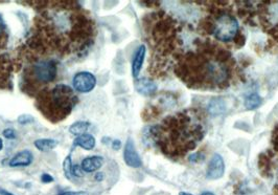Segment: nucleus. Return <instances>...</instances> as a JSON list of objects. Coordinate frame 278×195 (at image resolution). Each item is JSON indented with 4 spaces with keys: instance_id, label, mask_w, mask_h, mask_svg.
Returning a JSON list of instances; mask_svg holds the SVG:
<instances>
[{
    "instance_id": "nucleus-1",
    "label": "nucleus",
    "mask_w": 278,
    "mask_h": 195,
    "mask_svg": "<svg viewBox=\"0 0 278 195\" xmlns=\"http://www.w3.org/2000/svg\"><path fill=\"white\" fill-rule=\"evenodd\" d=\"M37 12L23 42V55L50 56L61 60L82 59L95 46L98 26L92 14L72 0L26 2Z\"/></svg>"
},
{
    "instance_id": "nucleus-2",
    "label": "nucleus",
    "mask_w": 278,
    "mask_h": 195,
    "mask_svg": "<svg viewBox=\"0 0 278 195\" xmlns=\"http://www.w3.org/2000/svg\"><path fill=\"white\" fill-rule=\"evenodd\" d=\"M236 62L227 51L213 45H203L182 56L176 74L192 89L223 90L233 82Z\"/></svg>"
},
{
    "instance_id": "nucleus-3",
    "label": "nucleus",
    "mask_w": 278,
    "mask_h": 195,
    "mask_svg": "<svg viewBox=\"0 0 278 195\" xmlns=\"http://www.w3.org/2000/svg\"><path fill=\"white\" fill-rule=\"evenodd\" d=\"M205 135L204 117L189 110L171 116L151 128L150 136L154 144L166 156L183 157L194 150Z\"/></svg>"
},
{
    "instance_id": "nucleus-4",
    "label": "nucleus",
    "mask_w": 278,
    "mask_h": 195,
    "mask_svg": "<svg viewBox=\"0 0 278 195\" xmlns=\"http://www.w3.org/2000/svg\"><path fill=\"white\" fill-rule=\"evenodd\" d=\"M60 60L50 56L23 55L21 91L35 98L43 90L57 84Z\"/></svg>"
},
{
    "instance_id": "nucleus-5",
    "label": "nucleus",
    "mask_w": 278,
    "mask_h": 195,
    "mask_svg": "<svg viewBox=\"0 0 278 195\" xmlns=\"http://www.w3.org/2000/svg\"><path fill=\"white\" fill-rule=\"evenodd\" d=\"M79 103L75 90L67 84L57 83L40 92L35 97L38 112L53 124L68 118Z\"/></svg>"
},
{
    "instance_id": "nucleus-6",
    "label": "nucleus",
    "mask_w": 278,
    "mask_h": 195,
    "mask_svg": "<svg viewBox=\"0 0 278 195\" xmlns=\"http://www.w3.org/2000/svg\"><path fill=\"white\" fill-rule=\"evenodd\" d=\"M22 49L23 43L14 45L10 29L0 14V91L11 90L14 75L22 70Z\"/></svg>"
},
{
    "instance_id": "nucleus-7",
    "label": "nucleus",
    "mask_w": 278,
    "mask_h": 195,
    "mask_svg": "<svg viewBox=\"0 0 278 195\" xmlns=\"http://www.w3.org/2000/svg\"><path fill=\"white\" fill-rule=\"evenodd\" d=\"M208 30L218 41L230 42L237 38L240 27L235 16L222 13L211 18Z\"/></svg>"
},
{
    "instance_id": "nucleus-8",
    "label": "nucleus",
    "mask_w": 278,
    "mask_h": 195,
    "mask_svg": "<svg viewBox=\"0 0 278 195\" xmlns=\"http://www.w3.org/2000/svg\"><path fill=\"white\" fill-rule=\"evenodd\" d=\"M97 77L90 72L77 73L73 79V89L80 94H88L96 89Z\"/></svg>"
},
{
    "instance_id": "nucleus-9",
    "label": "nucleus",
    "mask_w": 278,
    "mask_h": 195,
    "mask_svg": "<svg viewBox=\"0 0 278 195\" xmlns=\"http://www.w3.org/2000/svg\"><path fill=\"white\" fill-rule=\"evenodd\" d=\"M124 161L129 167H132V168H139V167H142V165H143L142 159L137 153V150L135 148V145H134V142L132 139H128V141L125 145Z\"/></svg>"
},
{
    "instance_id": "nucleus-10",
    "label": "nucleus",
    "mask_w": 278,
    "mask_h": 195,
    "mask_svg": "<svg viewBox=\"0 0 278 195\" xmlns=\"http://www.w3.org/2000/svg\"><path fill=\"white\" fill-rule=\"evenodd\" d=\"M225 171V164L220 155H215L208 165L206 176L210 180H218L223 177Z\"/></svg>"
},
{
    "instance_id": "nucleus-11",
    "label": "nucleus",
    "mask_w": 278,
    "mask_h": 195,
    "mask_svg": "<svg viewBox=\"0 0 278 195\" xmlns=\"http://www.w3.org/2000/svg\"><path fill=\"white\" fill-rule=\"evenodd\" d=\"M146 54H147V49L145 45L139 46L134 53V56L132 59V76L134 79H137L139 77V74H141L142 72Z\"/></svg>"
},
{
    "instance_id": "nucleus-12",
    "label": "nucleus",
    "mask_w": 278,
    "mask_h": 195,
    "mask_svg": "<svg viewBox=\"0 0 278 195\" xmlns=\"http://www.w3.org/2000/svg\"><path fill=\"white\" fill-rule=\"evenodd\" d=\"M34 161V155L31 150H22L16 154L9 162L10 167H29Z\"/></svg>"
},
{
    "instance_id": "nucleus-13",
    "label": "nucleus",
    "mask_w": 278,
    "mask_h": 195,
    "mask_svg": "<svg viewBox=\"0 0 278 195\" xmlns=\"http://www.w3.org/2000/svg\"><path fill=\"white\" fill-rule=\"evenodd\" d=\"M105 160L101 156H91L85 158L81 163V168L85 173H94L104 166Z\"/></svg>"
},
{
    "instance_id": "nucleus-14",
    "label": "nucleus",
    "mask_w": 278,
    "mask_h": 195,
    "mask_svg": "<svg viewBox=\"0 0 278 195\" xmlns=\"http://www.w3.org/2000/svg\"><path fill=\"white\" fill-rule=\"evenodd\" d=\"M136 91L144 96H152L157 91V85L149 78L138 79L135 83Z\"/></svg>"
},
{
    "instance_id": "nucleus-15",
    "label": "nucleus",
    "mask_w": 278,
    "mask_h": 195,
    "mask_svg": "<svg viewBox=\"0 0 278 195\" xmlns=\"http://www.w3.org/2000/svg\"><path fill=\"white\" fill-rule=\"evenodd\" d=\"M74 145L76 147H80L84 150H87V151H90V150H94L96 148V145H97V140L96 138L90 135V134H84L82 136H79L75 139V142H74Z\"/></svg>"
},
{
    "instance_id": "nucleus-16",
    "label": "nucleus",
    "mask_w": 278,
    "mask_h": 195,
    "mask_svg": "<svg viewBox=\"0 0 278 195\" xmlns=\"http://www.w3.org/2000/svg\"><path fill=\"white\" fill-rule=\"evenodd\" d=\"M34 145L42 153H49V151L54 150L58 146V142L54 139H39L35 141Z\"/></svg>"
},
{
    "instance_id": "nucleus-17",
    "label": "nucleus",
    "mask_w": 278,
    "mask_h": 195,
    "mask_svg": "<svg viewBox=\"0 0 278 195\" xmlns=\"http://www.w3.org/2000/svg\"><path fill=\"white\" fill-rule=\"evenodd\" d=\"M90 126L91 124L87 121H78L69 127V133H71L73 136L79 137L86 134L87 130L90 128Z\"/></svg>"
},
{
    "instance_id": "nucleus-18",
    "label": "nucleus",
    "mask_w": 278,
    "mask_h": 195,
    "mask_svg": "<svg viewBox=\"0 0 278 195\" xmlns=\"http://www.w3.org/2000/svg\"><path fill=\"white\" fill-rule=\"evenodd\" d=\"M73 160L72 155H68L63 161V172L67 180L73 179Z\"/></svg>"
},
{
    "instance_id": "nucleus-19",
    "label": "nucleus",
    "mask_w": 278,
    "mask_h": 195,
    "mask_svg": "<svg viewBox=\"0 0 278 195\" xmlns=\"http://www.w3.org/2000/svg\"><path fill=\"white\" fill-rule=\"evenodd\" d=\"M262 104V98L258 94H252L249 97H247L245 101V106L248 110H256Z\"/></svg>"
},
{
    "instance_id": "nucleus-20",
    "label": "nucleus",
    "mask_w": 278,
    "mask_h": 195,
    "mask_svg": "<svg viewBox=\"0 0 278 195\" xmlns=\"http://www.w3.org/2000/svg\"><path fill=\"white\" fill-rule=\"evenodd\" d=\"M3 135L8 140H14L16 139V132L13 128H7L3 132Z\"/></svg>"
},
{
    "instance_id": "nucleus-21",
    "label": "nucleus",
    "mask_w": 278,
    "mask_h": 195,
    "mask_svg": "<svg viewBox=\"0 0 278 195\" xmlns=\"http://www.w3.org/2000/svg\"><path fill=\"white\" fill-rule=\"evenodd\" d=\"M83 170L81 168V165H74L73 166V177L75 178H82L83 177Z\"/></svg>"
},
{
    "instance_id": "nucleus-22",
    "label": "nucleus",
    "mask_w": 278,
    "mask_h": 195,
    "mask_svg": "<svg viewBox=\"0 0 278 195\" xmlns=\"http://www.w3.org/2000/svg\"><path fill=\"white\" fill-rule=\"evenodd\" d=\"M59 195H89L86 191H63Z\"/></svg>"
},
{
    "instance_id": "nucleus-23",
    "label": "nucleus",
    "mask_w": 278,
    "mask_h": 195,
    "mask_svg": "<svg viewBox=\"0 0 278 195\" xmlns=\"http://www.w3.org/2000/svg\"><path fill=\"white\" fill-rule=\"evenodd\" d=\"M272 143L274 146V149L276 151H278V126L276 127V129L274 130L273 133V138H272Z\"/></svg>"
},
{
    "instance_id": "nucleus-24",
    "label": "nucleus",
    "mask_w": 278,
    "mask_h": 195,
    "mask_svg": "<svg viewBox=\"0 0 278 195\" xmlns=\"http://www.w3.org/2000/svg\"><path fill=\"white\" fill-rule=\"evenodd\" d=\"M41 181L44 184H50L54 182V178L51 175H48V173H44V175H42L41 177Z\"/></svg>"
},
{
    "instance_id": "nucleus-25",
    "label": "nucleus",
    "mask_w": 278,
    "mask_h": 195,
    "mask_svg": "<svg viewBox=\"0 0 278 195\" xmlns=\"http://www.w3.org/2000/svg\"><path fill=\"white\" fill-rule=\"evenodd\" d=\"M19 123H21V124H25V125H27V124H29V123H31V122H33L34 121V119L33 118H31L30 116H21L20 118H19Z\"/></svg>"
},
{
    "instance_id": "nucleus-26",
    "label": "nucleus",
    "mask_w": 278,
    "mask_h": 195,
    "mask_svg": "<svg viewBox=\"0 0 278 195\" xmlns=\"http://www.w3.org/2000/svg\"><path fill=\"white\" fill-rule=\"evenodd\" d=\"M121 147H122V142L120 140H114L112 142V148L114 150H120Z\"/></svg>"
},
{
    "instance_id": "nucleus-27",
    "label": "nucleus",
    "mask_w": 278,
    "mask_h": 195,
    "mask_svg": "<svg viewBox=\"0 0 278 195\" xmlns=\"http://www.w3.org/2000/svg\"><path fill=\"white\" fill-rule=\"evenodd\" d=\"M104 179H105V176H104V173H102V172L97 173L96 177H95V180L98 181V182H103Z\"/></svg>"
},
{
    "instance_id": "nucleus-28",
    "label": "nucleus",
    "mask_w": 278,
    "mask_h": 195,
    "mask_svg": "<svg viewBox=\"0 0 278 195\" xmlns=\"http://www.w3.org/2000/svg\"><path fill=\"white\" fill-rule=\"evenodd\" d=\"M3 149H4V141L2 138H0V151H2Z\"/></svg>"
},
{
    "instance_id": "nucleus-29",
    "label": "nucleus",
    "mask_w": 278,
    "mask_h": 195,
    "mask_svg": "<svg viewBox=\"0 0 278 195\" xmlns=\"http://www.w3.org/2000/svg\"><path fill=\"white\" fill-rule=\"evenodd\" d=\"M3 195H14V194H12V193H10V192H6V191H3Z\"/></svg>"
},
{
    "instance_id": "nucleus-30",
    "label": "nucleus",
    "mask_w": 278,
    "mask_h": 195,
    "mask_svg": "<svg viewBox=\"0 0 278 195\" xmlns=\"http://www.w3.org/2000/svg\"><path fill=\"white\" fill-rule=\"evenodd\" d=\"M202 195H215V194H213V193H211V192H205V193H203Z\"/></svg>"
},
{
    "instance_id": "nucleus-31",
    "label": "nucleus",
    "mask_w": 278,
    "mask_h": 195,
    "mask_svg": "<svg viewBox=\"0 0 278 195\" xmlns=\"http://www.w3.org/2000/svg\"><path fill=\"white\" fill-rule=\"evenodd\" d=\"M180 195H192V194L187 193V192H181V193H180Z\"/></svg>"
}]
</instances>
